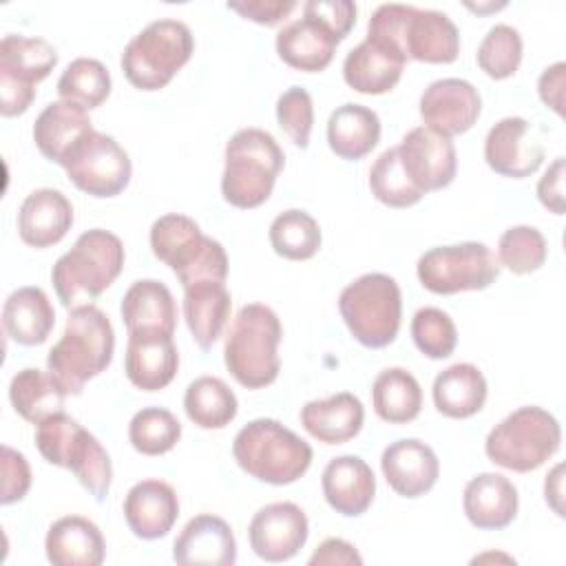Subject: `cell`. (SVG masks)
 <instances>
[{
	"mask_svg": "<svg viewBox=\"0 0 566 566\" xmlns=\"http://www.w3.org/2000/svg\"><path fill=\"white\" fill-rule=\"evenodd\" d=\"M367 38L391 46L405 60L429 64H449L460 53L453 20L442 11L413 4H380L367 22Z\"/></svg>",
	"mask_w": 566,
	"mask_h": 566,
	"instance_id": "6da1fadb",
	"label": "cell"
},
{
	"mask_svg": "<svg viewBox=\"0 0 566 566\" xmlns=\"http://www.w3.org/2000/svg\"><path fill=\"white\" fill-rule=\"evenodd\" d=\"M115 332L95 305L71 310L60 340L49 349L46 369L66 394L80 396L84 385L113 360Z\"/></svg>",
	"mask_w": 566,
	"mask_h": 566,
	"instance_id": "7a4b0ae2",
	"label": "cell"
},
{
	"mask_svg": "<svg viewBox=\"0 0 566 566\" xmlns=\"http://www.w3.org/2000/svg\"><path fill=\"white\" fill-rule=\"evenodd\" d=\"M124 259V243L117 234L102 228L82 232L51 270V283L60 303L66 310L93 305L119 276Z\"/></svg>",
	"mask_w": 566,
	"mask_h": 566,
	"instance_id": "3957f363",
	"label": "cell"
},
{
	"mask_svg": "<svg viewBox=\"0 0 566 566\" xmlns=\"http://www.w3.org/2000/svg\"><path fill=\"white\" fill-rule=\"evenodd\" d=\"M283 327L276 312L263 303L243 305L226 336L223 363L245 389H261L276 380L281 369L279 343Z\"/></svg>",
	"mask_w": 566,
	"mask_h": 566,
	"instance_id": "277c9868",
	"label": "cell"
},
{
	"mask_svg": "<svg viewBox=\"0 0 566 566\" xmlns=\"http://www.w3.org/2000/svg\"><path fill=\"white\" fill-rule=\"evenodd\" d=\"M237 464L259 482L285 486L312 464V447L274 418H256L239 429L232 442Z\"/></svg>",
	"mask_w": 566,
	"mask_h": 566,
	"instance_id": "5b68a950",
	"label": "cell"
},
{
	"mask_svg": "<svg viewBox=\"0 0 566 566\" xmlns=\"http://www.w3.org/2000/svg\"><path fill=\"white\" fill-rule=\"evenodd\" d=\"M285 155L263 128H241L226 144L221 195L234 208H259L272 195Z\"/></svg>",
	"mask_w": 566,
	"mask_h": 566,
	"instance_id": "8992f818",
	"label": "cell"
},
{
	"mask_svg": "<svg viewBox=\"0 0 566 566\" xmlns=\"http://www.w3.org/2000/svg\"><path fill=\"white\" fill-rule=\"evenodd\" d=\"M150 250L166 263L181 287L228 276V254L219 241L206 237L199 223L186 214L170 212L150 226Z\"/></svg>",
	"mask_w": 566,
	"mask_h": 566,
	"instance_id": "52a82bcc",
	"label": "cell"
},
{
	"mask_svg": "<svg viewBox=\"0 0 566 566\" xmlns=\"http://www.w3.org/2000/svg\"><path fill=\"white\" fill-rule=\"evenodd\" d=\"M35 447L49 464L69 469L97 502L106 500L113 482L108 451L75 418L60 411L42 420L35 429Z\"/></svg>",
	"mask_w": 566,
	"mask_h": 566,
	"instance_id": "ba28073f",
	"label": "cell"
},
{
	"mask_svg": "<svg viewBox=\"0 0 566 566\" xmlns=\"http://www.w3.org/2000/svg\"><path fill=\"white\" fill-rule=\"evenodd\" d=\"M338 312L349 334L369 349L391 345L400 329L402 294L394 276L369 272L343 287Z\"/></svg>",
	"mask_w": 566,
	"mask_h": 566,
	"instance_id": "9c48e42d",
	"label": "cell"
},
{
	"mask_svg": "<svg viewBox=\"0 0 566 566\" xmlns=\"http://www.w3.org/2000/svg\"><path fill=\"white\" fill-rule=\"evenodd\" d=\"M562 442V429L553 413L528 405L509 413L497 422L486 440V458L509 471L528 473L553 458Z\"/></svg>",
	"mask_w": 566,
	"mask_h": 566,
	"instance_id": "30bf717a",
	"label": "cell"
},
{
	"mask_svg": "<svg viewBox=\"0 0 566 566\" xmlns=\"http://www.w3.org/2000/svg\"><path fill=\"white\" fill-rule=\"evenodd\" d=\"M192 51L195 38L188 24L161 18L144 27L126 44L122 53V71L135 88L159 91L190 60Z\"/></svg>",
	"mask_w": 566,
	"mask_h": 566,
	"instance_id": "8fae6325",
	"label": "cell"
},
{
	"mask_svg": "<svg viewBox=\"0 0 566 566\" xmlns=\"http://www.w3.org/2000/svg\"><path fill=\"white\" fill-rule=\"evenodd\" d=\"M500 268L489 245L464 241L427 250L416 263V274L424 290L447 296L467 290H486L497 279Z\"/></svg>",
	"mask_w": 566,
	"mask_h": 566,
	"instance_id": "7c38bea8",
	"label": "cell"
},
{
	"mask_svg": "<svg viewBox=\"0 0 566 566\" xmlns=\"http://www.w3.org/2000/svg\"><path fill=\"white\" fill-rule=\"evenodd\" d=\"M57 64V51L42 38L4 35L0 42V113L15 117L29 111L35 86Z\"/></svg>",
	"mask_w": 566,
	"mask_h": 566,
	"instance_id": "4fadbf2b",
	"label": "cell"
},
{
	"mask_svg": "<svg viewBox=\"0 0 566 566\" xmlns=\"http://www.w3.org/2000/svg\"><path fill=\"white\" fill-rule=\"evenodd\" d=\"M62 168L75 188L97 199L119 195L133 175L128 153L111 135L95 128L71 148Z\"/></svg>",
	"mask_w": 566,
	"mask_h": 566,
	"instance_id": "5bb4252c",
	"label": "cell"
},
{
	"mask_svg": "<svg viewBox=\"0 0 566 566\" xmlns=\"http://www.w3.org/2000/svg\"><path fill=\"white\" fill-rule=\"evenodd\" d=\"M396 148L402 170L424 195L431 190H442L453 181L458 157L451 137L427 126H416Z\"/></svg>",
	"mask_w": 566,
	"mask_h": 566,
	"instance_id": "9a60e30c",
	"label": "cell"
},
{
	"mask_svg": "<svg viewBox=\"0 0 566 566\" xmlns=\"http://www.w3.org/2000/svg\"><path fill=\"white\" fill-rule=\"evenodd\" d=\"M310 524L305 511L294 502H272L261 506L250 526V548L263 562H287L307 542Z\"/></svg>",
	"mask_w": 566,
	"mask_h": 566,
	"instance_id": "2e32d148",
	"label": "cell"
},
{
	"mask_svg": "<svg viewBox=\"0 0 566 566\" xmlns=\"http://www.w3.org/2000/svg\"><path fill=\"white\" fill-rule=\"evenodd\" d=\"M482 99L478 88L460 77L431 82L420 95V117L427 128L447 137L467 133L480 117Z\"/></svg>",
	"mask_w": 566,
	"mask_h": 566,
	"instance_id": "e0dca14e",
	"label": "cell"
},
{
	"mask_svg": "<svg viewBox=\"0 0 566 566\" xmlns=\"http://www.w3.org/2000/svg\"><path fill=\"white\" fill-rule=\"evenodd\" d=\"M484 159L493 172L524 179L539 170L544 146L531 135V124L524 117H504L486 133Z\"/></svg>",
	"mask_w": 566,
	"mask_h": 566,
	"instance_id": "ac0fdd59",
	"label": "cell"
},
{
	"mask_svg": "<svg viewBox=\"0 0 566 566\" xmlns=\"http://www.w3.org/2000/svg\"><path fill=\"white\" fill-rule=\"evenodd\" d=\"M380 469L387 484L402 497H420L433 489L440 475L436 451L418 438H400L385 447Z\"/></svg>",
	"mask_w": 566,
	"mask_h": 566,
	"instance_id": "d6986e66",
	"label": "cell"
},
{
	"mask_svg": "<svg viewBox=\"0 0 566 566\" xmlns=\"http://www.w3.org/2000/svg\"><path fill=\"white\" fill-rule=\"evenodd\" d=\"M124 520L135 537L159 539L179 517V497L164 480H142L124 497Z\"/></svg>",
	"mask_w": 566,
	"mask_h": 566,
	"instance_id": "ffe728a7",
	"label": "cell"
},
{
	"mask_svg": "<svg viewBox=\"0 0 566 566\" xmlns=\"http://www.w3.org/2000/svg\"><path fill=\"white\" fill-rule=\"evenodd\" d=\"M179 369V354L168 334L137 332L128 334L124 371L142 391H159L172 382Z\"/></svg>",
	"mask_w": 566,
	"mask_h": 566,
	"instance_id": "44dd1931",
	"label": "cell"
},
{
	"mask_svg": "<svg viewBox=\"0 0 566 566\" xmlns=\"http://www.w3.org/2000/svg\"><path fill=\"white\" fill-rule=\"evenodd\" d=\"M172 559L184 566H232L237 562V539L230 524L212 513L195 515L175 539Z\"/></svg>",
	"mask_w": 566,
	"mask_h": 566,
	"instance_id": "7402d4cb",
	"label": "cell"
},
{
	"mask_svg": "<svg viewBox=\"0 0 566 566\" xmlns=\"http://www.w3.org/2000/svg\"><path fill=\"white\" fill-rule=\"evenodd\" d=\"M18 234L31 248L60 243L73 226V206L55 188L31 190L18 210Z\"/></svg>",
	"mask_w": 566,
	"mask_h": 566,
	"instance_id": "603a6c76",
	"label": "cell"
},
{
	"mask_svg": "<svg viewBox=\"0 0 566 566\" xmlns=\"http://www.w3.org/2000/svg\"><path fill=\"white\" fill-rule=\"evenodd\" d=\"M325 502L345 517L363 515L376 495V475L358 455H338L327 462L321 478Z\"/></svg>",
	"mask_w": 566,
	"mask_h": 566,
	"instance_id": "cb8c5ba5",
	"label": "cell"
},
{
	"mask_svg": "<svg viewBox=\"0 0 566 566\" xmlns=\"http://www.w3.org/2000/svg\"><path fill=\"white\" fill-rule=\"evenodd\" d=\"M517 489L502 473H478L462 493V509L467 520L482 531L506 528L517 515Z\"/></svg>",
	"mask_w": 566,
	"mask_h": 566,
	"instance_id": "d4e9b609",
	"label": "cell"
},
{
	"mask_svg": "<svg viewBox=\"0 0 566 566\" xmlns=\"http://www.w3.org/2000/svg\"><path fill=\"white\" fill-rule=\"evenodd\" d=\"M405 64L407 60L398 51L365 38L345 55L343 80L356 93L382 95L398 84Z\"/></svg>",
	"mask_w": 566,
	"mask_h": 566,
	"instance_id": "484cf974",
	"label": "cell"
},
{
	"mask_svg": "<svg viewBox=\"0 0 566 566\" xmlns=\"http://www.w3.org/2000/svg\"><path fill=\"white\" fill-rule=\"evenodd\" d=\"M365 422V407L358 396L338 391L334 396L310 400L301 409L303 429L323 444H343L358 436Z\"/></svg>",
	"mask_w": 566,
	"mask_h": 566,
	"instance_id": "4316f807",
	"label": "cell"
},
{
	"mask_svg": "<svg viewBox=\"0 0 566 566\" xmlns=\"http://www.w3.org/2000/svg\"><path fill=\"white\" fill-rule=\"evenodd\" d=\"M44 551L53 566H99L106 544L95 522L82 515H64L49 526Z\"/></svg>",
	"mask_w": 566,
	"mask_h": 566,
	"instance_id": "83f0119b",
	"label": "cell"
},
{
	"mask_svg": "<svg viewBox=\"0 0 566 566\" xmlns=\"http://www.w3.org/2000/svg\"><path fill=\"white\" fill-rule=\"evenodd\" d=\"M336 46L338 38L325 24L307 15L285 24L276 33L279 57L287 66L305 73H318L327 69Z\"/></svg>",
	"mask_w": 566,
	"mask_h": 566,
	"instance_id": "f1b7e54d",
	"label": "cell"
},
{
	"mask_svg": "<svg viewBox=\"0 0 566 566\" xmlns=\"http://www.w3.org/2000/svg\"><path fill=\"white\" fill-rule=\"evenodd\" d=\"M122 321L128 334L155 332V334H175L177 325V305L172 292L166 283L155 279L135 281L122 298Z\"/></svg>",
	"mask_w": 566,
	"mask_h": 566,
	"instance_id": "f546056e",
	"label": "cell"
},
{
	"mask_svg": "<svg viewBox=\"0 0 566 566\" xmlns=\"http://www.w3.org/2000/svg\"><path fill=\"white\" fill-rule=\"evenodd\" d=\"M88 130H93V122L86 108L66 99H57L46 104L38 115L33 124V142L49 161L62 166L71 148Z\"/></svg>",
	"mask_w": 566,
	"mask_h": 566,
	"instance_id": "4dcf8cb0",
	"label": "cell"
},
{
	"mask_svg": "<svg viewBox=\"0 0 566 566\" xmlns=\"http://www.w3.org/2000/svg\"><path fill=\"white\" fill-rule=\"evenodd\" d=\"M55 325V310L35 285H24L13 290L2 305V327L4 334L18 345H42Z\"/></svg>",
	"mask_w": 566,
	"mask_h": 566,
	"instance_id": "1f68e13d",
	"label": "cell"
},
{
	"mask_svg": "<svg viewBox=\"0 0 566 566\" xmlns=\"http://www.w3.org/2000/svg\"><path fill=\"white\" fill-rule=\"evenodd\" d=\"M232 296L221 281H201L184 290V318L201 349L214 345L230 321Z\"/></svg>",
	"mask_w": 566,
	"mask_h": 566,
	"instance_id": "d6a6232c",
	"label": "cell"
},
{
	"mask_svg": "<svg viewBox=\"0 0 566 566\" xmlns=\"http://www.w3.org/2000/svg\"><path fill=\"white\" fill-rule=\"evenodd\" d=\"M380 142V117L363 104H343L327 119V144L340 159L356 161Z\"/></svg>",
	"mask_w": 566,
	"mask_h": 566,
	"instance_id": "836d02e7",
	"label": "cell"
},
{
	"mask_svg": "<svg viewBox=\"0 0 566 566\" xmlns=\"http://www.w3.org/2000/svg\"><path fill=\"white\" fill-rule=\"evenodd\" d=\"M433 405L447 418H471L486 402V378L471 363H455L442 369L433 380Z\"/></svg>",
	"mask_w": 566,
	"mask_h": 566,
	"instance_id": "e575fe53",
	"label": "cell"
},
{
	"mask_svg": "<svg viewBox=\"0 0 566 566\" xmlns=\"http://www.w3.org/2000/svg\"><path fill=\"white\" fill-rule=\"evenodd\" d=\"M64 398L66 391L60 382L38 367L20 369L9 382V400L15 413L31 424L64 411Z\"/></svg>",
	"mask_w": 566,
	"mask_h": 566,
	"instance_id": "d590c367",
	"label": "cell"
},
{
	"mask_svg": "<svg viewBox=\"0 0 566 566\" xmlns=\"http://www.w3.org/2000/svg\"><path fill=\"white\" fill-rule=\"evenodd\" d=\"M371 405L380 420L389 424H407L422 407L420 382L402 367H387L371 385Z\"/></svg>",
	"mask_w": 566,
	"mask_h": 566,
	"instance_id": "8d00e7d4",
	"label": "cell"
},
{
	"mask_svg": "<svg viewBox=\"0 0 566 566\" xmlns=\"http://www.w3.org/2000/svg\"><path fill=\"white\" fill-rule=\"evenodd\" d=\"M186 416L201 429H223L237 416L234 391L217 376L195 378L184 394Z\"/></svg>",
	"mask_w": 566,
	"mask_h": 566,
	"instance_id": "74e56055",
	"label": "cell"
},
{
	"mask_svg": "<svg viewBox=\"0 0 566 566\" xmlns=\"http://www.w3.org/2000/svg\"><path fill=\"white\" fill-rule=\"evenodd\" d=\"M270 243L274 252L290 261H307L321 248V226L318 221L298 208L285 210L270 223Z\"/></svg>",
	"mask_w": 566,
	"mask_h": 566,
	"instance_id": "f35d334b",
	"label": "cell"
},
{
	"mask_svg": "<svg viewBox=\"0 0 566 566\" xmlns=\"http://www.w3.org/2000/svg\"><path fill=\"white\" fill-rule=\"evenodd\" d=\"M57 95L86 111L97 108L111 95V73L95 57H77L62 71Z\"/></svg>",
	"mask_w": 566,
	"mask_h": 566,
	"instance_id": "ab89813d",
	"label": "cell"
},
{
	"mask_svg": "<svg viewBox=\"0 0 566 566\" xmlns=\"http://www.w3.org/2000/svg\"><path fill=\"white\" fill-rule=\"evenodd\" d=\"M181 438L177 416L164 407H144L128 422V440L142 455H164Z\"/></svg>",
	"mask_w": 566,
	"mask_h": 566,
	"instance_id": "60d3db41",
	"label": "cell"
},
{
	"mask_svg": "<svg viewBox=\"0 0 566 566\" xmlns=\"http://www.w3.org/2000/svg\"><path fill=\"white\" fill-rule=\"evenodd\" d=\"M369 190L389 208H409L424 197V192L418 190L402 170L396 146L382 150L374 161L369 170Z\"/></svg>",
	"mask_w": 566,
	"mask_h": 566,
	"instance_id": "b9f144b4",
	"label": "cell"
},
{
	"mask_svg": "<svg viewBox=\"0 0 566 566\" xmlns=\"http://www.w3.org/2000/svg\"><path fill=\"white\" fill-rule=\"evenodd\" d=\"M522 35L511 24H495L482 38L475 60L478 66L493 80L511 77L522 62Z\"/></svg>",
	"mask_w": 566,
	"mask_h": 566,
	"instance_id": "7bdbcfd3",
	"label": "cell"
},
{
	"mask_svg": "<svg viewBox=\"0 0 566 566\" xmlns=\"http://www.w3.org/2000/svg\"><path fill=\"white\" fill-rule=\"evenodd\" d=\"M544 234L533 226H511L497 241V261L513 274H531L546 261Z\"/></svg>",
	"mask_w": 566,
	"mask_h": 566,
	"instance_id": "ee69618b",
	"label": "cell"
},
{
	"mask_svg": "<svg viewBox=\"0 0 566 566\" xmlns=\"http://www.w3.org/2000/svg\"><path fill=\"white\" fill-rule=\"evenodd\" d=\"M411 338L427 358L440 360L453 354L458 332L447 312L438 307H420L411 318Z\"/></svg>",
	"mask_w": 566,
	"mask_h": 566,
	"instance_id": "f6af8a7d",
	"label": "cell"
},
{
	"mask_svg": "<svg viewBox=\"0 0 566 566\" xmlns=\"http://www.w3.org/2000/svg\"><path fill=\"white\" fill-rule=\"evenodd\" d=\"M276 122L294 146L307 148L314 124L312 95L301 86H290L283 91L276 99Z\"/></svg>",
	"mask_w": 566,
	"mask_h": 566,
	"instance_id": "bcb514c9",
	"label": "cell"
},
{
	"mask_svg": "<svg viewBox=\"0 0 566 566\" xmlns=\"http://www.w3.org/2000/svg\"><path fill=\"white\" fill-rule=\"evenodd\" d=\"M356 13L358 9L352 0H310L303 4V15L325 24L338 42L345 40L356 24Z\"/></svg>",
	"mask_w": 566,
	"mask_h": 566,
	"instance_id": "7dc6e473",
	"label": "cell"
},
{
	"mask_svg": "<svg viewBox=\"0 0 566 566\" xmlns=\"http://www.w3.org/2000/svg\"><path fill=\"white\" fill-rule=\"evenodd\" d=\"M31 489V469L27 458L11 449L9 444H2V491H0V504H13L20 502Z\"/></svg>",
	"mask_w": 566,
	"mask_h": 566,
	"instance_id": "c3c4849f",
	"label": "cell"
},
{
	"mask_svg": "<svg viewBox=\"0 0 566 566\" xmlns=\"http://www.w3.org/2000/svg\"><path fill=\"white\" fill-rule=\"evenodd\" d=\"M228 9L237 11L241 18L252 20L256 24H279L283 18H287L294 9V0H243V2H228Z\"/></svg>",
	"mask_w": 566,
	"mask_h": 566,
	"instance_id": "681fc988",
	"label": "cell"
},
{
	"mask_svg": "<svg viewBox=\"0 0 566 566\" xmlns=\"http://www.w3.org/2000/svg\"><path fill=\"white\" fill-rule=\"evenodd\" d=\"M310 566H360L363 557L358 555V551L354 548V544H349L347 539L340 537H327L323 539L316 551L312 553V557L307 559Z\"/></svg>",
	"mask_w": 566,
	"mask_h": 566,
	"instance_id": "f907efd6",
	"label": "cell"
},
{
	"mask_svg": "<svg viewBox=\"0 0 566 566\" xmlns=\"http://www.w3.org/2000/svg\"><path fill=\"white\" fill-rule=\"evenodd\" d=\"M537 199L548 212L564 214V157H557L537 181Z\"/></svg>",
	"mask_w": 566,
	"mask_h": 566,
	"instance_id": "816d5d0a",
	"label": "cell"
},
{
	"mask_svg": "<svg viewBox=\"0 0 566 566\" xmlns=\"http://www.w3.org/2000/svg\"><path fill=\"white\" fill-rule=\"evenodd\" d=\"M564 75H566V64L555 62L542 71L539 82H537L539 99L548 108H553L559 117L564 115Z\"/></svg>",
	"mask_w": 566,
	"mask_h": 566,
	"instance_id": "f5cc1de1",
	"label": "cell"
},
{
	"mask_svg": "<svg viewBox=\"0 0 566 566\" xmlns=\"http://www.w3.org/2000/svg\"><path fill=\"white\" fill-rule=\"evenodd\" d=\"M564 464H555L553 471L546 475V482H544V495H546V504L559 515L564 517Z\"/></svg>",
	"mask_w": 566,
	"mask_h": 566,
	"instance_id": "db71d44e",
	"label": "cell"
},
{
	"mask_svg": "<svg viewBox=\"0 0 566 566\" xmlns=\"http://www.w3.org/2000/svg\"><path fill=\"white\" fill-rule=\"evenodd\" d=\"M469 9H473V11H489V9H502L504 7V2H500V4H484V7H473V4H467Z\"/></svg>",
	"mask_w": 566,
	"mask_h": 566,
	"instance_id": "11a10c76",
	"label": "cell"
}]
</instances>
